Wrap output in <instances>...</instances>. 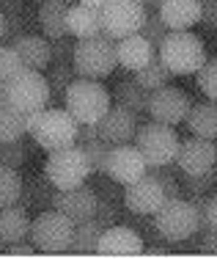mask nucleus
Masks as SVG:
<instances>
[{"label":"nucleus","instance_id":"f257e3e1","mask_svg":"<svg viewBox=\"0 0 217 259\" xmlns=\"http://www.w3.org/2000/svg\"><path fill=\"white\" fill-rule=\"evenodd\" d=\"M203 201L198 199V204L184 201L179 196H168L162 201V207L154 212V226L165 240H190L193 234L203 232Z\"/></svg>","mask_w":217,"mask_h":259},{"label":"nucleus","instance_id":"f03ea898","mask_svg":"<svg viewBox=\"0 0 217 259\" xmlns=\"http://www.w3.org/2000/svg\"><path fill=\"white\" fill-rule=\"evenodd\" d=\"M157 55L171 75H195L206 61V47L193 30H168L162 45L157 47Z\"/></svg>","mask_w":217,"mask_h":259},{"label":"nucleus","instance_id":"7ed1b4c3","mask_svg":"<svg viewBox=\"0 0 217 259\" xmlns=\"http://www.w3.org/2000/svg\"><path fill=\"white\" fill-rule=\"evenodd\" d=\"M72 66H74V75L77 77H91V80L107 77L110 72H116V66H119L116 39H110L107 33L77 39L74 41Z\"/></svg>","mask_w":217,"mask_h":259},{"label":"nucleus","instance_id":"20e7f679","mask_svg":"<svg viewBox=\"0 0 217 259\" xmlns=\"http://www.w3.org/2000/svg\"><path fill=\"white\" fill-rule=\"evenodd\" d=\"M64 102L77 124H99V119L110 108V91L99 80L74 77L64 91Z\"/></svg>","mask_w":217,"mask_h":259},{"label":"nucleus","instance_id":"39448f33","mask_svg":"<svg viewBox=\"0 0 217 259\" xmlns=\"http://www.w3.org/2000/svg\"><path fill=\"white\" fill-rule=\"evenodd\" d=\"M179 135L171 124L148 119L146 124H138L135 133V146L140 149V155L146 157L148 165H171L176 163L179 155Z\"/></svg>","mask_w":217,"mask_h":259},{"label":"nucleus","instance_id":"423d86ee","mask_svg":"<svg viewBox=\"0 0 217 259\" xmlns=\"http://www.w3.org/2000/svg\"><path fill=\"white\" fill-rule=\"evenodd\" d=\"M44 174H47V182H52L58 190H69V188H77V185H85L91 174V163L85 157L83 146L72 144V146H64V149L49 152Z\"/></svg>","mask_w":217,"mask_h":259},{"label":"nucleus","instance_id":"0eeeda50","mask_svg":"<svg viewBox=\"0 0 217 259\" xmlns=\"http://www.w3.org/2000/svg\"><path fill=\"white\" fill-rule=\"evenodd\" d=\"M52 100V89L49 80L36 69H22L17 77L6 83V102L14 105L22 113H33V110H44Z\"/></svg>","mask_w":217,"mask_h":259},{"label":"nucleus","instance_id":"6e6552de","mask_svg":"<svg viewBox=\"0 0 217 259\" xmlns=\"http://www.w3.org/2000/svg\"><path fill=\"white\" fill-rule=\"evenodd\" d=\"M30 240H33L36 251H44V254H64V251H72L74 221H69L64 212H58V209L41 212L39 218L30 224Z\"/></svg>","mask_w":217,"mask_h":259},{"label":"nucleus","instance_id":"1a4fd4ad","mask_svg":"<svg viewBox=\"0 0 217 259\" xmlns=\"http://www.w3.org/2000/svg\"><path fill=\"white\" fill-rule=\"evenodd\" d=\"M77 119L69 113L66 108H44L41 110V119L33 135V141L47 152H55V149H64V146H72L77 144Z\"/></svg>","mask_w":217,"mask_h":259},{"label":"nucleus","instance_id":"9d476101","mask_svg":"<svg viewBox=\"0 0 217 259\" xmlns=\"http://www.w3.org/2000/svg\"><path fill=\"white\" fill-rule=\"evenodd\" d=\"M148 9L140 0H107L102 6V33L110 39H124V36L140 33L146 22Z\"/></svg>","mask_w":217,"mask_h":259},{"label":"nucleus","instance_id":"9b49d317","mask_svg":"<svg viewBox=\"0 0 217 259\" xmlns=\"http://www.w3.org/2000/svg\"><path fill=\"white\" fill-rule=\"evenodd\" d=\"M190 108H193L190 97L176 85H162V89L151 91V97H148V116L154 121H162V124H171V127H176L179 121L187 119Z\"/></svg>","mask_w":217,"mask_h":259},{"label":"nucleus","instance_id":"f8f14e48","mask_svg":"<svg viewBox=\"0 0 217 259\" xmlns=\"http://www.w3.org/2000/svg\"><path fill=\"white\" fill-rule=\"evenodd\" d=\"M148 171L146 157L140 155V149L135 144H116L110 146L107 155V165H104V174L119 185H129L135 180H140Z\"/></svg>","mask_w":217,"mask_h":259},{"label":"nucleus","instance_id":"ddd939ff","mask_svg":"<svg viewBox=\"0 0 217 259\" xmlns=\"http://www.w3.org/2000/svg\"><path fill=\"white\" fill-rule=\"evenodd\" d=\"M165 199H168V193H165L162 182L154 174H148V171L140 180L124 185V201H127V207L138 215H154L162 207Z\"/></svg>","mask_w":217,"mask_h":259},{"label":"nucleus","instance_id":"4468645a","mask_svg":"<svg viewBox=\"0 0 217 259\" xmlns=\"http://www.w3.org/2000/svg\"><path fill=\"white\" fill-rule=\"evenodd\" d=\"M217 163V152H214V141L209 138H193L179 144V155H176V165L184 171L187 177H203L214 168Z\"/></svg>","mask_w":217,"mask_h":259},{"label":"nucleus","instance_id":"2eb2a0df","mask_svg":"<svg viewBox=\"0 0 217 259\" xmlns=\"http://www.w3.org/2000/svg\"><path fill=\"white\" fill-rule=\"evenodd\" d=\"M52 209L64 212L69 221L80 224V221H88V218H96V207H99V199L91 188L85 185H77V188H69V190H58V193L49 199Z\"/></svg>","mask_w":217,"mask_h":259},{"label":"nucleus","instance_id":"dca6fc26","mask_svg":"<svg viewBox=\"0 0 217 259\" xmlns=\"http://www.w3.org/2000/svg\"><path fill=\"white\" fill-rule=\"evenodd\" d=\"M135 133H138V116L121 105H110L107 113L99 119V138L107 141L110 146L135 141Z\"/></svg>","mask_w":217,"mask_h":259},{"label":"nucleus","instance_id":"f3484780","mask_svg":"<svg viewBox=\"0 0 217 259\" xmlns=\"http://www.w3.org/2000/svg\"><path fill=\"white\" fill-rule=\"evenodd\" d=\"M143 251L146 245L140 240V234L132 232L129 226H104L96 245V254L104 256H132V254H143Z\"/></svg>","mask_w":217,"mask_h":259},{"label":"nucleus","instance_id":"a211bd4d","mask_svg":"<svg viewBox=\"0 0 217 259\" xmlns=\"http://www.w3.org/2000/svg\"><path fill=\"white\" fill-rule=\"evenodd\" d=\"M157 11L168 30H190L201 22V0H162Z\"/></svg>","mask_w":217,"mask_h":259},{"label":"nucleus","instance_id":"6ab92c4d","mask_svg":"<svg viewBox=\"0 0 217 259\" xmlns=\"http://www.w3.org/2000/svg\"><path fill=\"white\" fill-rule=\"evenodd\" d=\"M66 33L74 39H88V36L102 33V6H85L72 3L66 14Z\"/></svg>","mask_w":217,"mask_h":259},{"label":"nucleus","instance_id":"aec40b11","mask_svg":"<svg viewBox=\"0 0 217 259\" xmlns=\"http://www.w3.org/2000/svg\"><path fill=\"white\" fill-rule=\"evenodd\" d=\"M116 55H119V66H124L129 72H138L157 55V50L140 33H132V36H124V39L116 41Z\"/></svg>","mask_w":217,"mask_h":259},{"label":"nucleus","instance_id":"412c9836","mask_svg":"<svg viewBox=\"0 0 217 259\" xmlns=\"http://www.w3.org/2000/svg\"><path fill=\"white\" fill-rule=\"evenodd\" d=\"M14 45V50L20 53L25 69H47L49 64H52V50H49V39L44 36H36V33H22L17 41H11Z\"/></svg>","mask_w":217,"mask_h":259},{"label":"nucleus","instance_id":"4be33fe9","mask_svg":"<svg viewBox=\"0 0 217 259\" xmlns=\"http://www.w3.org/2000/svg\"><path fill=\"white\" fill-rule=\"evenodd\" d=\"M69 0H44L39 6V28L44 33V39H61L66 36V14H69Z\"/></svg>","mask_w":217,"mask_h":259},{"label":"nucleus","instance_id":"5701e85b","mask_svg":"<svg viewBox=\"0 0 217 259\" xmlns=\"http://www.w3.org/2000/svg\"><path fill=\"white\" fill-rule=\"evenodd\" d=\"M30 224L33 221L28 218L25 207L20 204H11L0 209V243L11 245V243H20V240L30 237Z\"/></svg>","mask_w":217,"mask_h":259},{"label":"nucleus","instance_id":"b1692460","mask_svg":"<svg viewBox=\"0 0 217 259\" xmlns=\"http://www.w3.org/2000/svg\"><path fill=\"white\" fill-rule=\"evenodd\" d=\"M184 121H187V127H190V133H193V135L214 141L217 138V102L209 100V102L193 105Z\"/></svg>","mask_w":217,"mask_h":259},{"label":"nucleus","instance_id":"393cba45","mask_svg":"<svg viewBox=\"0 0 217 259\" xmlns=\"http://www.w3.org/2000/svg\"><path fill=\"white\" fill-rule=\"evenodd\" d=\"M148 97H151V91L143 89V85H140L135 77L132 80H121V83L113 89L116 105L132 110L135 116H138V113H148Z\"/></svg>","mask_w":217,"mask_h":259},{"label":"nucleus","instance_id":"a878e982","mask_svg":"<svg viewBox=\"0 0 217 259\" xmlns=\"http://www.w3.org/2000/svg\"><path fill=\"white\" fill-rule=\"evenodd\" d=\"M102 232H104V226L99 224L96 218H88V221H80V224H74L72 251H74V254H96V245H99Z\"/></svg>","mask_w":217,"mask_h":259},{"label":"nucleus","instance_id":"bb28decb","mask_svg":"<svg viewBox=\"0 0 217 259\" xmlns=\"http://www.w3.org/2000/svg\"><path fill=\"white\" fill-rule=\"evenodd\" d=\"M22 135H28V130H25V113L6 102L0 108V144L22 141Z\"/></svg>","mask_w":217,"mask_h":259},{"label":"nucleus","instance_id":"cd10ccee","mask_svg":"<svg viewBox=\"0 0 217 259\" xmlns=\"http://www.w3.org/2000/svg\"><path fill=\"white\" fill-rule=\"evenodd\" d=\"M171 77H173L171 69L162 64V61H159V55H154L143 69L135 72V80H138L143 89H148V91H157V89H162V85H168Z\"/></svg>","mask_w":217,"mask_h":259},{"label":"nucleus","instance_id":"c85d7f7f","mask_svg":"<svg viewBox=\"0 0 217 259\" xmlns=\"http://www.w3.org/2000/svg\"><path fill=\"white\" fill-rule=\"evenodd\" d=\"M22 190H25V185L20 180V174H17V168L0 163V209L17 204L22 199Z\"/></svg>","mask_w":217,"mask_h":259},{"label":"nucleus","instance_id":"c756f323","mask_svg":"<svg viewBox=\"0 0 217 259\" xmlns=\"http://www.w3.org/2000/svg\"><path fill=\"white\" fill-rule=\"evenodd\" d=\"M80 146H83L85 157H88V163H91V174H104L107 155H110V144H107V141H102V138L96 135V138L80 141Z\"/></svg>","mask_w":217,"mask_h":259},{"label":"nucleus","instance_id":"7c9ffc66","mask_svg":"<svg viewBox=\"0 0 217 259\" xmlns=\"http://www.w3.org/2000/svg\"><path fill=\"white\" fill-rule=\"evenodd\" d=\"M140 36H143V39L154 47V50H157V47L162 45V39L168 36V25L162 22V17H159L157 9H148L146 22H143V28H140Z\"/></svg>","mask_w":217,"mask_h":259},{"label":"nucleus","instance_id":"2f4dec72","mask_svg":"<svg viewBox=\"0 0 217 259\" xmlns=\"http://www.w3.org/2000/svg\"><path fill=\"white\" fill-rule=\"evenodd\" d=\"M22 69H25V64H22L20 53L14 50V45H3V41H0V80L9 83V80L17 77Z\"/></svg>","mask_w":217,"mask_h":259},{"label":"nucleus","instance_id":"473e14b6","mask_svg":"<svg viewBox=\"0 0 217 259\" xmlns=\"http://www.w3.org/2000/svg\"><path fill=\"white\" fill-rule=\"evenodd\" d=\"M195 83L212 102H217V58H206L203 66L195 72Z\"/></svg>","mask_w":217,"mask_h":259},{"label":"nucleus","instance_id":"72a5a7b5","mask_svg":"<svg viewBox=\"0 0 217 259\" xmlns=\"http://www.w3.org/2000/svg\"><path fill=\"white\" fill-rule=\"evenodd\" d=\"M30 152L22 141H9V144H0V163L11 165V168H20L22 163H28Z\"/></svg>","mask_w":217,"mask_h":259},{"label":"nucleus","instance_id":"f704fd0d","mask_svg":"<svg viewBox=\"0 0 217 259\" xmlns=\"http://www.w3.org/2000/svg\"><path fill=\"white\" fill-rule=\"evenodd\" d=\"M49 89H52V94H58V97H64V91H66V85L74 80V66L72 64H55L52 69H49Z\"/></svg>","mask_w":217,"mask_h":259},{"label":"nucleus","instance_id":"c9c22d12","mask_svg":"<svg viewBox=\"0 0 217 259\" xmlns=\"http://www.w3.org/2000/svg\"><path fill=\"white\" fill-rule=\"evenodd\" d=\"M22 33H28V17H25V11H17V14H6L3 45H11V41H17Z\"/></svg>","mask_w":217,"mask_h":259},{"label":"nucleus","instance_id":"e433bc0d","mask_svg":"<svg viewBox=\"0 0 217 259\" xmlns=\"http://www.w3.org/2000/svg\"><path fill=\"white\" fill-rule=\"evenodd\" d=\"M49 50H52V64H69L74 58V41H69L66 36L49 39Z\"/></svg>","mask_w":217,"mask_h":259},{"label":"nucleus","instance_id":"4c0bfd02","mask_svg":"<svg viewBox=\"0 0 217 259\" xmlns=\"http://www.w3.org/2000/svg\"><path fill=\"white\" fill-rule=\"evenodd\" d=\"M201 22L217 30V0H201Z\"/></svg>","mask_w":217,"mask_h":259},{"label":"nucleus","instance_id":"58836bf2","mask_svg":"<svg viewBox=\"0 0 217 259\" xmlns=\"http://www.w3.org/2000/svg\"><path fill=\"white\" fill-rule=\"evenodd\" d=\"M203 229L217 232V196H212L203 207Z\"/></svg>","mask_w":217,"mask_h":259},{"label":"nucleus","instance_id":"ea45409f","mask_svg":"<svg viewBox=\"0 0 217 259\" xmlns=\"http://www.w3.org/2000/svg\"><path fill=\"white\" fill-rule=\"evenodd\" d=\"M96 221L102 226H110V224H116V207L113 204H104V201H99V207H96Z\"/></svg>","mask_w":217,"mask_h":259},{"label":"nucleus","instance_id":"a19ab883","mask_svg":"<svg viewBox=\"0 0 217 259\" xmlns=\"http://www.w3.org/2000/svg\"><path fill=\"white\" fill-rule=\"evenodd\" d=\"M201 251H203V254H217V232H212V229H203Z\"/></svg>","mask_w":217,"mask_h":259},{"label":"nucleus","instance_id":"79ce46f5","mask_svg":"<svg viewBox=\"0 0 217 259\" xmlns=\"http://www.w3.org/2000/svg\"><path fill=\"white\" fill-rule=\"evenodd\" d=\"M36 251V245H28L25 240H20V243H11L9 245V254L11 256H30Z\"/></svg>","mask_w":217,"mask_h":259},{"label":"nucleus","instance_id":"37998d69","mask_svg":"<svg viewBox=\"0 0 217 259\" xmlns=\"http://www.w3.org/2000/svg\"><path fill=\"white\" fill-rule=\"evenodd\" d=\"M96 135H99V124H80L77 144H80V141H88V138H96Z\"/></svg>","mask_w":217,"mask_h":259},{"label":"nucleus","instance_id":"c03bdc74","mask_svg":"<svg viewBox=\"0 0 217 259\" xmlns=\"http://www.w3.org/2000/svg\"><path fill=\"white\" fill-rule=\"evenodd\" d=\"M0 11L3 14H17V11H25L20 0H0Z\"/></svg>","mask_w":217,"mask_h":259},{"label":"nucleus","instance_id":"a18cd8bd","mask_svg":"<svg viewBox=\"0 0 217 259\" xmlns=\"http://www.w3.org/2000/svg\"><path fill=\"white\" fill-rule=\"evenodd\" d=\"M140 3H143L146 9H159V3H162V0H140Z\"/></svg>","mask_w":217,"mask_h":259},{"label":"nucleus","instance_id":"49530a36","mask_svg":"<svg viewBox=\"0 0 217 259\" xmlns=\"http://www.w3.org/2000/svg\"><path fill=\"white\" fill-rule=\"evenodd\" d=\"M3 33H6V14L0 11V41H3Z\"/></svg>","mask_w":217,"mask_h":259},{"label":"nucleus","instance_id":"de8ad7c7","mask_svg":"<svg viewBox=\"0 0 217 259\" xmlns=\"http://www.w3.org/2000/svg\"><path fill=\"white\" fill-rule=\"evenodd\" d=\"M77 3H85V6H104L107 0H77Z\"/></svg>","mask_w":217,"mask_h":259},{"label":"nucleus","instance_id":"09e8293b","mask_svg":"<svg viewBox=\"0 0 217 259\" xmlns=\"http://www.w3.org/2000/svg\"><path fill=\"white\" fill-rule=\"evenodd\" d=\"M3 105H6V83L0 80V108H3Z\"/></svg>","mask_w":217,"mask_h":259},{"label":"nucleus","instance_id":"8fccbe9b","mask_svg":"<svg viewBox=\"0 0 217 259\" xmlns=\"http://www.w3.org/2000/svg\"><path fill=\"white\" fill-rule=\"evenodd\" d=\"M69 3H72V0H69Z\"/></svg>","mask_w":217,"mask_h":259},{"label":"nucleus","instance_id":"3c124183","mask_svg":"<svg viewBox=\"0 0 217 259\" xmlns=\"http://www.w3.org/2000/svg\"><path fill=\"white\" fill-rule=\"evenodd\" d=\"M0 245H3V243H0Z\"/></svg>","mask_w":217,"mask_h":259}]
</instances>
